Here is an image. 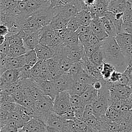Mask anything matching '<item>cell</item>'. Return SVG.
<instances>
[{
    "mask_svg": "<svg viewBox=\"0 0 132 132\" xmlns=\"http://www.w3.org/2000/svg\"><path fill=\"white\" fill-rule=\"evenodd\" d=\"M71 106L73 108H78V107L85 106V104L82 102L80 95H73L70 96Z\"/></svg>",
    "mask_w": 132,
    "mask_h": 132,
    "instance_id": "60d3db41",
    "label": "cell"
},
{
    "mask_svg": "<svg viewBox=\"0 0 132 132\" xmlns=\"http://www.w3.org/2000/svg\"><path fill=\"white\" fill-rule=\"evenodd\" d=\"M54 99L44 95L42 98L36 101L34 108V117L43 121L46 124V120L53 112Z\"/></svg>",
    "mask_w": 132,
    "mask_h": 132,
    "instance_id": "3957f363",
    "label": "cell"
},
{
    "mask_svg": "<svg viewBox=\"0 0 132 132\" xmlns=\"http://www.w3.org/2000/svg\"><path fill=\"white\" fill-rule=\"evenodd\" d=\"M46 126L43 121L34 117L28 121L24 127L30 132H46Z\"/></svg>",
    "mask_w": 132,
    "mask_h": 132,
    "instance_id": "ac0fdd59",
    "label": "cell"
},
{
    "mask_svg": "<svg viewBox=\"0 0 132 132\" xmlns=\"http://www.w3.org/2000/svg\"><path fill=\"white\" fill-rule=\"evenodd\" d=\"M109 1H112V0H109Z\"/></svg>",
    "mask_w": 132,
    "mask_h": 132,
    "instance_id": "003e7915",
    "label": "cell"
},
{
    "mask_svg": "<svg viewBox=\"0 0 132 132\" xmlns=\"http://www.w3.org/2000/svg\"><path fill=\"white\" fill-rule=\"evenodd\" d=\"M127 6V0H112L110 1L108 12L113 14L124 13Z\"/></svg>",
    "mask_w": 132,
    "mask_h": 132,
    "instance_id": "d6986e66",
    "label": "cell"
},
{
    "mask_svg": "<svg viewBox=\"0 0 132 132\" xmlns=\"http://www.w3.org/2000/svg\"><path fill=\"white\" fill-rule=\"evenodd\" d=\"M90 59L94 64H95L97 67L100 68L103 64V63H104V54H103L101 48H100L97 51L95 52Z\"/></svg>",
    "mask_w": 132,
    "mask_h": 132,
    "instance_id": "d6a6232c",
    "label": "cell"
},
{
    "mask_svg": "<svg viewBox=\"0 0 132 132\" xmlns=\"http://www.w3.org/2000/svg\"><path fill=\"white\" fill-rule=\"evenodd\" d=\"M98 132H110V131H106V130H100V131H99Z\"/></svg>",
    "mask_w": 132,
    "mask_h": 132,
    "instance_id": "e7e4bbea",
    "label": "cell"
},
{
    "mask_svg": "<svg viewBox=\"0 0 132 132\" xmlns=\"http://www.w3.org/2000/svg\"><path fill=\"white\" fill-rule=\"evenodd\" d=\"M101 48L104 54V62L112 64L116 70L123 73L128 65L116 38L108 37L101 41Z\"/></svg>",
    "mask_w": 132,
    "mask_h": 132,
    "instance_id": "6da1fadb",
    "label": "cell"
},
{
    "mask_svg": "<svg viewBox=\"0 0 132 132\" xmlns=\"http://www.w3.org/2000/svg\"><path fill=\"white\" fill-rule=\"evenodd\" d=\"M33 15L34 16L35 19L38 25L42 28L49 25L51 23L54 17L55 16L51 9L37 13Z\"/></svg>",
    "mask_w": 132,
    "mask_h": 132,
    "instance_id": "5bb4252c",
    "label": "cell"
},
{
    "mask_svg": "<svg viewBox=\"0 0 132 132\" xmlns=\"http://www.w3.org/2000/svg\"><path fill=\"white\" fill-rule=\"evenodd\" d=\"M90 86L82 83V82H79V81H77V80H74L73 86H72V89L68 92L70 93V95H76L81 96Z\"/></svg>",
    "mask_w": 132,
    "mask_h": 132,
    "instance_id": "83f0119b",
    "label": "cell"
},
{
    "mask_svg": "<svg viewBox=\"0 0 132 132\" xmlns=\"http://www.w3.org/2000/svg\"><path fill=\"white\" fill-rule=\"evenodd\" d=\"M79 36L76 32L68 31L63 41V45L68 47H76L81 45Z\"/></svg>",
    "mask_w": 132,
    "mask_h": 132,
    "instance_id": "cb8c5ba5",
    "label": "cell"
},
{
    "mask_svg": "<svg viewBox=\"0 0 132 132\" xmlns=\"http://www.w3.org/2000/svg\"><path fill=\"white\" fill-rule=\"evenodd\" d=\"M68 21L69 20H67V19L64 18L61 15L57 14L54 17L50 24L55 31H57L59 30L67 28Z\"/></svg>",
    "mask_w": 132,
    "mask_h": 132,
    "instance_id": "484cf974",
    "label": "cell"
},
{
    "mask_svg": "<svg viewBox=\"0 0 132 132\" xmlns=\"http://www.w3.org/2000/svg\"><path fill=\"white\" fill-rule=\"evenodd\" d=\"M16 105L17 103L15 102H0V108L5 110L9 112H14Z\"/></svg>",
    "mask_w": 132,
    "mask_h": 132,
    "instance_id": "ee69618b",
    "label": "cell"
},
{
    "mask_svg": "<svg viewBox=\"0 0 132 132\" xmlns=\"http://www.w3.org/2000/svg\"><path fill=\"white\" fill-rule=\"evenodd\" d=\"M62 117L68 121H74L75 119H76V116H75L74 109L72 107Z\"/></svg>",
    "mask_w": 132,
    "mask_h": 132,
    "instance_id": "816d5d0a",
    "label": "cell"
},
{
    "mask_svg": "<svg viewBox=\"0 0 132 132\" xmlns=\"http://www.w3.org/2000/svg\"><path fill=\"white\" fill-rule=\"evenodd\" d=\"M41 38H40V44L49 46L53 40L56 36V31L52 28L50 24L43 27L40 30Z\"/></svg>",
    "mask_w": 132,
    "mask_h": 132,
    "instance_id": "4fadbf2b",
    "label": "cell"
},
{
    "mask_svg": "<svg viewBox=\"0 0 132 132\" xmlns=\"http://www.w3.org/2000/svg\"><path fill=\"white\" fill-rule=\"evenodd\" d=\"M52 81L58 92H69L73 86L74 79L68 73H63Z\"/></svg>",
    "mask_w": 132,
    "mask_h": 132,
    "instance_id": "ba28073f",
    "label": "cell"
},
{
    "mask_svg": "<svg viewBox=\"0 0 132 132\" xmlns=\"http://www.w3.org/2000/svg\"><path fill=\"white\" fill-rule=\"evenodd\" d=\"M46 132H62L60 130H58V129L50 127V126H46Z\"/></svg>",
    "mask_w": 132,
    "mask_h": 132,
    "instance_id": "94428289",
    "label": "cell"
},
{
    "mask_svg": "<svg viewBox=\"0 0 132 132\" xmlns=\"http://www.w3.org/2000/svg\"><path fill=\"white\" fill-rule=\"evenodd\" d=\"M9 33V28L5 24H1L0 25V34L2 36H5L6 37Z\"/></svg>",
    "mask_w": 132,
    "mask_h": 132,
    "instance_id": "91938a15",
    "label": "cell"
},
{
    "mask_svg": "<svg viewBox=\"0 0 132 132\" xmlns=\"http://www.w3.org/2000/svg\"><path fill=\"white\" fill-rule=\"evenodd\" d=\"M85 107V106H81V107H78V108H73V109H74L75 116H76V119H79V120H82V117H83Z\"/></svg>",
    "mask_w": 132,
    "mask_h": 132,
    "instance_id": "db71d44e",
    "label": "cell"
},
{
    "mask_svg": "<svg viewBox=\"0 0 132 132\" xmlns=\"http://www.w3.org/2000/svg\"><path fill=\"white\" fill-rule=\"evenodd\" d=\"M101 43V41H100V40L97 38V37L93 33H92L90 39H89L88 42V43L86 45H99Z\"/></svg>",
    "mask_w": 132,
    "mask_h": 132,
    "instance_id": "11a10c76",
    "label": "cell"
},
{
    "mask_svg": "<svg viewBox=\"0 0 132 132\" xmlns=\"http://www.w3.org/2000/svg\"><path fill=\"white\" fill-rule=\"evenodd\" d=\"M81 63H82L83 69L89 76L92 77L93 78L95 79L100 80L103 79L101 74L100 68L97 67L95 64H94L92 62L90 61L89 58L86 57L85 55L81 59Z\"/></svg>",
    "mask_w": 132,
    "mask_h": 132,
    "instance_id": "8fae6325",
    "label": "cell"
},
{
    "mask_svg": "<svg viewBox=\"0 0 132 132\" xmlns=\"http://www.w3.org/2000/svg\"><path fill=\"white\" fill-rule=\"evenodd\" d=\"M9 70V57L0 55V72L1 75Z\"/></svg>",
    "mask_w": 132,
    "mask_h": 132,
    "instance_id": "b9f144b4",
    "label": "cell"
},
{
    "mask_svg": "<svg viewBox=\"0 0 132 132\" xmlns=\"http://www.w3.org/2000/svg\"><path fill=\"white\" fill-rule=\"evenodd\" d=\"M5 41H6V37L5 36H0V45L3 43Z\"/></svg>",
    "mask_w": 132,
    "mask_h": 132,
    "instance_id": "6125c7cd",
    "label": "cell"
},
{
    "mask_svg": "<svg viewBox=\"0 0 132 132\" xmlns=\"http://www.w3.org/2000/svg\"><path fill=\"white\" fill-rule=\"evenodd\" d=\"M109 85V81H104L103 88L98 92L97 98L92 104L95 117H100L105 116L110 106L111 98Z\"/></svg>",
    "mask_w": 132,
    "mask_h": 132,
    "instance_id": "7a4b0ae2",
    "label": "cell"
},
{
    "mask_svg": "<svg viewBox=\"0 0 132 132\" xmlns=\"http://www.w3.org/2000/svg\"><path fill=\"white\" fill-rule=\"evenodd\" d=\"M104 79H100V80H95L94 82V83L92 84V87L94 88V89H95L96 90H97L98 92L99 90H101L103 87V85H104Z\"/></svg>",
    "mask_w": 132,
    "mask_h": 132,
    "instance_id": "9f6ffc18",
    "label": "cell"
},
{
    "mask_svg": "<svg viewBox=\"0 0 132 132\" xmlns=\"http://www.w3.org/2000/svg\"><path fill=\"white\" fill-rule=\"evenodd\" d=\"M109 82L111 102L126 100L131 95V90L129 86H125L119 83H112L110 81Z\"/></svg>",
    "mask_w": 132,
    "mask_h": 132,
    "instance_id": "8992f818",
    "label": "cell"
},
{
    "mask_svg": "<svg viewBox=\"0 0 132 132\" xmlns=\"http://www.w3.org/2000/svg\"><path fill=\"white\" fill-rule=\"evenodd\" d=\"M10 45H9L6 40L3 43L0 45V55L7 56L9 49H10Z\"/></svg>",
    "mask_w": 132,
    "mask_h": 132,
    "instance_id": "f907efd6",
    "label": "cell"
},
{
    "mask_svg": "<svg viewBox=\"0 0 132 132\" xmlns=\"http://www.w3.org/2000/svg\"><path fill=\"white\" fill-rule=\"evenodd\" d=\"M101 74L104 81H109L111 76L113 72L116 70V68L112 64L104 62L102 67L100 68Z\"/></svg>",
    "mask_w": 132,
    "mask_h": 132,
    "instance_id": "f546056e",
    "label": "cell"
},
{
    "mask_svg": "<svg viewBox=\"0 0 132 132\" xmlns=\"http://www.w3.org/2000/svg\"><path fill=\"white\" fill-rule=\"evenodd\" d=\"M24 55L25 58L26 64L30 67H33L39 61L38 57L34 50L27 51V52Z\"/></svg>",
    "mask_w": 132,
    "mask_h": 132,
    "instance_id": "e575fe53",
    "label": "cell"
},
{
    "mask_svg": "<svg viewBox=\"0 0 132 132\" xmlns=\"http://www.w3.org/2000/svg\"><path fill=\"white\" fill-rule=\"evenodd\" d=\"M89 27H90L92 32L97 37V38L100 40V41H104V39L109 37L104 31V28H103V26L101 23L100 18L93 19Z\"/></svg>",
    "mask_w": 132,
    "mask_h": 132,
    "instance_id": "2e32d148",
    "label": "cell"
},
{
    "mask_svg": "<svg viewBox=\"0 0 132 132\" xmlns=\"http://www.w3.org/2000/svg\"><path fill=\"white\" fill-rule=\"evenodd\" d=\"M70 96L68 92H59L54 100L53 112L59 116H63L70 108H72Z\"/></svg>",
    "mask_w": 132,
    "mask_h": 132,
    "instance_id": "5b68a950",
    "label": "cell"
},
{
    "mask_svg": "<svg viewBox=\"0 0 132 132\" xmlns=\"http://www.w3.org/2000/svg\"><path fill=\"white\" fill-rule=\"evenodd\" d=\"M98 97V91L94 89L92 86H90L82 95H81V99L85 104V105L87 104H92L95 102Z\"/></svg>",
    "mask_w": 132,
    "mask_h": 132,
    "instance_id": "44dd1931",
    "label": "cell"
},
{
    "mask_svg": "<svg viewBox=\"0 0 132 132\" xmlns=\"http://www.w3.org/2000/svg\"><path fill=\"white\" fill-rule=\"evenodd\" d=\"M67 120L63 118L62 116H59L54 112L49 116L46 120V126L60 130L62 132L64 131Z\"/></svg>",
    "mask_w": 132,
    "mask_h": 132,
    "instance_id": "7c38bea8",
    "label": "cell"
},
{
    "mask_svg": "<svg viewBox=\"0 0 132 132\" xmlns=\"http://www.w3.org/2000/svg\"><path fill=\"white\" fill-rule=\"evenodd\" d=\"M71 132H92V131L83 121L75 119Z\"/></svg>",
    "mask_w": 132,
    "mask_h": 132,
    "instance_id": "1f68e13d",
    "label": "cell"
},
{
    "mask_svg": "<svg viewBox=\"0 0 132 132\" xmlns=\"http://www.w3.org/2000/svg\"><path fill=\"white\" fill-rule=\"evenodd\" d=\"M39 61H47L51 59L55 55V52L50 47L42 44H39L35 48Z\"/></svg>",
    "mask_w": 132,
    "mask_h": 132,
    "instance_id": "e0dca14e",
    "label": "cell"
},
{
    "mask_svg": "<svg viewBox=\"0 0 132 132\" xmlns=\"http://www.w3.org/2000/svg\"><path fill=\"white\" fill-rule=\"evenodd\" d=\"M92 33V32L91 30H90V27H89L88 30H86V32H83V33L79 35V39L80 43H81L83 46H85V45H86V44L88 43Z\"/></svg>",
    "mask_w": 132,
    "mask_h": 132,
    "instance_id": "7bdbcfd3",
    "label": "cell"
},
{
    "mask_svg": "<svg viewBox=\"0 0 132 132\" xmlns=\"http://www.w3.org/2000/svg\"><path fill=\"white\" fill-rule=\"evenodd\" d=\"M115 38L121 50H123L132 44V35L130 34H118Z\"/></svg>",
    "mask_w": 132,
    "mask_h": 132,
    "instance_id": "603a6c76",
    "label": "cell"
},
{
    "mask_svg": "<svg viewBox=\"0 0 132 132\" xmlns=\"http://www.w3.org/2000/svg\"><path fill=\"white\" fill-rule=\"evenodd\" d=\"M109 0H97V2L92 7L89 9L93 19L103 18L108 10Z\"/></svg>",
    "mask_w": 132,
    "mask_h": 132,
    "instance_id": "30bf717a",
    "label": "cell"
},
{
    "mask_svg": "<svg viewBox=\"0 0 132 132\" xmlns=\"http://www.w3.org/2000/svg\"><path fill=\"white\" fill-rule=\"evenodd\" d=\"M43 61H39L33 67L31 68V78L36 79L39 78L41 74L42 64Z\"/></svg>",
    "mask_w": 132,
    "mask_h": 132,
    "instance_id": "f35d334b",
    "label": "cell"
},
{
    "mask_svg": "<svg viewBox=\"0 0 132 132\" xmlns=\"http://www.w3.org/2000/svg\"><path fill=\"white\" fill-rule=\"evenodd\" d=\"M19 69H9L1 75L0 88L3 90L9 85L17 82L19 79Z\"/></svg>",
    "mask_w": 132,
    "mask_h": 132,
    "instance_id": "9c48e42d",
    "label": "cell"
},
{
    "mask_svg": "<svg viewBox=\"0 0 132 132\" xmlns=\"http://www.w3.org/2000/svg\"><path fill=\"white\" fill-rule=\"evenodd\" d=\"M55 55L58 59V67H59L60 72L63 74L68 73L70 68H71L74 61L66 57L65 55H61V54H55Z\"/></svg>",
    "mask_w": 132,
    "mask_h": 132,
    "instance_id": "ffe728a7",
    "label": "cell"
},
{
    "mask_svg": "<svg viewBox=\"0 0 132 132\" xmlns=\"http://www.w3.org/2000/svg\"><path fill=\"white\" fill-rule=\"evenodd\" d=\"M81 26V23L79 21L77 17L75 15V16H73V18H72L68 21V23H67V28L68 31L76 32Z\"/></svg>",
    "mask_w": 132,
    "mask_h": 132,
    "instance_id": "74e56055",
    "label": "cell"
},
{
    "mask_svg": "<svg viewBox=\"0 0 132 132\" xmlns=\"http://www.w3.org/2000/svg\"><path fill=\"white\" fill-rule=\"evenodd\" d=\"M25 64L26 61L24 55L14 57H9V69H20Z\"/></svg>",
    "mask_w": 132,
    "mask_h": 132,
    "instance_id": "4316f807",
    "label": "cell"
},
{
    "mask_svg": "<svg viewBox=\"0 0 132 132\" xmlns=\"http://www.w3.org/2000/svg\"><path fill=\"white\" fill-rule=\"evenodd\" d=\"M19 128L18 124L12 120L8 119L4 125L1 127L0 132H18Z\"/></svg>",
    "mask_w": 132,
    "mask_h": 132,
    "instance_id": "836d02e7",
    "label": "cell"
},
{
    "mask_svg": "<svg viewBox=\"0 0 132 132\" xmlns=\"http://www.w3.org/2000/svg\"><path fill=\"white\" fill-rule=\"evenodd\" d=\"M11 96L13 98L14 101H15V103L19 104L21 103L23 99L25 97V95L21 90H18L14 92L13 94H11Z\"/></svg>",
    "mask_w": 132,
    "mask_h": 132,
    "instance_id": "bcb514c9",
    "label": "cell"
},
{
    "mask_svg": "<svg viewBox=\"0 0 132 132\" xmlns=\"http://www.w3.org/2000/svg\"><path fill=\"white\" fill-rule=\"evenodd\" d=\"M130 87V88H131V92H132V84H131V85H130V86H129Z\"/></svg>",
    "mask_w": 132,
    "mask_h": 132,
    "instance_id": "03108f58",
    "label": "cell"
},
{
    "mask_svg": "<svg viewBox=\"0 0 132 132\" xmlns=\"http://www.w3.org/2000/svg\"><path fill=\"white\" fill-rule=\"evenodd\" d=\"M27 52V50L24 45H14L10 46L7 56L9 57H19L24 55Z\"/></svg>",
    "mask_w": 132,
    "mask_h": 132,
    "instance_id": "4dcf8cb0",
    "label": "cell"
},
{
    "mask_svg": "<svg viewBox=\"0 0 132 132\" xmlns=\"http://www.w3.org/2000/svg\"><path fill=\"white\" fill-rule=\"evenodd\" d=\"M101 46V43L97 45H85L84 46V55L90 59L93 54L97 51Z\"/></svg>",
    "mask_w": 132,
    "mask_h": 132,
    "instance_id": "8d00e7d4",
    "label": "cell"
},
{
    "mask_svg": "<svg viewBox=\"0 0 132 132\" xmlns=\"http://www.w3.org/2000/svg\"><path fill=\"white\" fill-rule=\"evenodd\" d=\"M84 10H88L92 7L97 2V0H81Z\"/></svg>",
    "mask_w": 132,
    "mask_h": 132,
    "instance_id": "f5cc1de1",
    "label": "cell"
},
{
    "mask_svg": "<svg viewBox=\"0 0 132 132\" xmlns=\"http://www.w3.org/2000/svg\"><path fill=\"white\" fill-rule=\"evenodd\" d=\"M123 73L126 74L128 77L129 81H130V84H129V86H130L131 84H132V64L128 66V67Z\"/></svg>",
    "mask_w": 132,
    "mask_h": 132,
    "instance_id": "680465c9",
    "label": "cell"
},
{
    "mask_svg": "<svg viewBox=\"0 0 132 132\" xmlns=\"http://www.w3.org/2000/svg\"><path fill=\"white\" fill-rule=\"evenodd\" d=\"M122 72L116 70L115 72H113V73L111 76L109 81L112 83H119L120 80H121V77H122Z\"/></svg>",
    "mask_w": 132,
    "mask_h": 132,
    "instance_id": "c3c4849f",
    "label": "cell"
},
{
    "mask_svg": "<svg viewBox=\"0 0 132 132\" xmlns=\"http://www.w3.org/2000/svg\"><path fill=\"white\" fill-rule=\"evenodd\" d=\"M31 68L32 67L25 64L23 67L19 69V80L27 79L31 78Z\"/></svg>",
    "mask_w": 132,
    "mask_h": 132,
    "instance_id": "ab89813d",
    "label": "cell"
},
{
    "mask_svg": "<svg viewBox=\"0 0 132 132\" xmlns=\"http://www.w3.org/2000/svg\"><path fill=\"white\" fill-rule=\"evenodd\" d=\"M35 103H36V101H35L34 99H33L32 97H30L25 96V97L23 99V100L22 101V102L19 104L23 106L26 107V108H33L34 109L35 106Z\"/></svg>",
    "mask_w": 132,
    "mask_h": 132,
    "instance_id": "f6af8a7d",
    "label": "cell"
},
{
    "mask_svg": "<svg viewBox=\"0 0 132 132\" xmlns=\"http://www.w3.org/2000/svg\"><path fill=\"white\" fill-rule=\"evenodd\" d=\"M100 21L103 28H104V31L108 34V36L109 37H116L118 34H117V30H116L113 23L106 16L101 18Z\"/></svg>",
    "mask_w": 132,
    "mask_h": 132,
    "instance_id": "7402d4cb",
    "label": "cell"
},
{
    "mask_svg": "<svg viewBox=\"0 0 132 132\" xmlns=\"http://www.w3.org/2000/svg\"><path fill=\"white\" fill-rule=\"evenodd\" d=\"M25 34L24 31L22 30L19 34L11 36H6V40L9 43L10 46L14 45H23V38H24Z\"/></svg>",
    "mask_w": 132,
    "mask_h": 132,
    "instance_id": "f1b7e54d",
    "label": "cell"
},
{
    "mask_svg": "<svg viewBox=\"0 0 132 132\" xmlns=\"http://www.w3.org/2000/svg\"><path fill=\"white\" fill-rule=\"evenodd\" d=\"M94 108H93L92 104H87L85 106V110H84L83 117H82V121H85L88 118L90 117L91 116H94Z\"/></svg>",
    "mask_w": 132,
    "mask_h": 132,
    "instance_id": "7dc6e473",
    "label": "cell"
},
{
    "mask_svg": "<svg viewBox=\"0 0 132 132\" xmlns=\"http://www.w3.org/2000/svg\"><path fill=\"white\" fill-rule=\"evenodd\" d=\"M84 70L81 61H77L74 62L71 68H70L69 71L68 72V73H69L71 76L73 78V79H76V77L81 73V72Z\"/></svg>",
    "mask_w": 132,
    "mask_h": 132,
    "instance_id": "d590c367",
    "label": "cell"
},
{
    "mask_svg": "<svg viewBox=\"0 0 132 132\" xmlns=\"http://www.w3.org/2000/svg\"><path fill=\"white\" fill-rule=\"evenodd\" d=\"M10 112H7L5 110L0 108V126H3L9 119Z\"/></svg>",
    "mask_w": 132,
    "mask_h": 132,
    "instance_id": "681fc988",
    "label": "cell"
},
{
    "mask_svg": "<svg viewBox=\"0 0 132 132\" xmlns=\"http://www.w3.org/2000/svg\"><path fill=\"white\" fill-rule=\"evenodd\" d=\"M81 26L89 27L92 21L93 18L90 12L88 10H82L76 15Z\"/></svg>",
    "mask_w": 132,
    "mask_h": 132,
    "instance_id": "d4e9b609",
    "label": "cell"
},
{
    "mask_svg": "<svg viewBox=\"0 0 132 132\" xmlns=\"http://www.w3.org/2000/svg\"><path fill=\"white\" fill-rule=\"evenodd\" d=\"M128 101L129 104H130V106L132 108V94H131V95H130V97L128 98Z\"/></svg>",
    "mask_w": 132,
    "mask_h": 132,
    "instance_id": "be15d7a7",
    "label": "cell"
},
{
    "mask_svg": "<svg viewBox=\"0 0 132 132\" xmlns=\"http://www.w3.org/2000/svg\"><path fill=\"white\" fill-rule=\"evenodd\" d=\"M40 30L24 36L23 38V45L27 51L35 50L36 46L40 43V38H41Z\"/></svg>",
    "mask_w": 132,
    "mask_h": 132,
    "instance_id": "9a60e30c",
    "label": "cell"
},
{
    "mask_svg": "<svg viewBox=\"0 0 132 132\" xmlns=\"http://www.w3.org/2000/svg\"><path fill=\"white\" fill-rule=\"evenodd\" d=\"M32 79L34 81L37 87L40 89L43 94L45 96L49 97L54 100L55 97L59 94L57 89L55 88L54 82L52 81L43 80L39 78Z\"/></svg>",
    "mask_w": 132,
    "mask_h": 132,
    "instance_id": "52a82bcc",
    "label": "cell"
},
{
    "mask_svg": "<svg viewBox=\"0 0 132 132\" xmlns=\"http://www.w3.org/2000/svg\"><path fill=\"white\" fill-rule=\"evenodd\" d=\"M25 1L26 8L21 12L22 15L25 18L51 9L48 0H25Z\"/></svg>",
    "mask_w": 132,
    "mask_h": 132,
    "instance_id": "277c9868",
    "label": "cell"
},
{
    "mask_svg": "<svg viewBox=\"0 0 132 132\" xmlns=\"http://www.w3.org/2000/svg\"><path fill=\"white\" fill-rule=\"evenodd\" d=\"M50 4V8L53 9L54 7L59 6H62V5H65L66 3L64 0H48Z\"/></svg>",
    "mask_w": 132,
    "mask_h": 132,
    "instance_id": "6f0895ef",
    "label": "cell"
}]
</instances>
